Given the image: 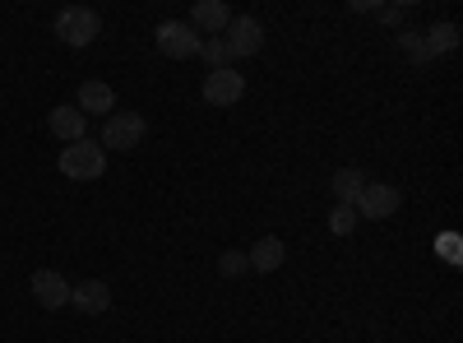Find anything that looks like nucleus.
Masks as SVG:
<instances>
[{"label": "nucleus", "instance_id": "nucleus-1", "mask_svg": "<svg viewBox=\"0 0 463 343\" xmlns=\"http://www.w3.org/2000/svg\"><path fill=\"white\" fill-rule=\"evenodd\" d=\"M61 172L70 176V181H98L102 172H107V148L98 144V139H74V144H65L61 148Z\"/></svg>", "mask_w": 463, "mask_h": 343}, {"label": "nucleus", "instance_id": "nucleus-2", "mask_svg": "<svg viewBox=\"0 0 463 343\" xmlns=\"http://www.w3.org/2000/svg\"><path fill=\"white\" fill-rule=\"evenodd\" d=\"M102 33V19H98V10H89V5H70V10H61L56 14V37L65 47H89L93 37Z\"/></svg>", "mask_w": 463, "mask_h": 343}, {"label": "nucleus", "instance_id": "nucleus-3", "mask_svg": "<svg viewBox=\"0 0 463 343\" xmlns=\"http://www.w3.org/2000/svg\"><path fill=\"white\" fill-rule=\"evenodd\" d=\"M148 135V121L139 117V111H111V117L102 121V148H139V139Z\"/></svg>", "mask_w": 463, "mask_h": 343}, {"label": "nucleus", "instance_id": "nucleus-4", "mask_svg": "<svg viewBox=\"0 0 463 343\" xmlns=\"http://www.w3.org/2000/svg\"><path fill=\"white\" fill-rule=\"evenodd\" d=\"M200 43L204 37L190 28V24H181V19H167V24H158V52L163 56H172V61H190V56H200Z\"/></svg>", "mask_w": 463, "mask_h": 343}, {"label": "nucleus", "instance_id": "nucleus-5", "mask_svg": "<svg viewBox=\"0 0 463 343\" xmlns=\"http://www.w3.org/2000/svg\"><path fill=\"white\" fill-rule=\"evenodd\" d=\"M399 205H403L399 186H384V181H366L362 195L353 200L357 218H390V214H399Z\"/></svg>", "mask_w": 463, "mask_h": 343}, {"label": "nucleus", "instance_id": "nucleus-6", "mask_svg": "<svg viewBox=\"0 0 463 343\" xmlns=\"http://www.w3.org/2000/svg\"><path fill=\"white\" fill-rule=\"evenodd\" d=\"M241 93H246V80L237 70H209L204 74V102H213V107H232V102H241Z\"/></svg>", "mask_w": 463, "mask_h": 343}, {"label": "nucleus", "instance_id": "nucleus-7", "mask_svg": "<svg viewBox=\"0 0 463 343\" xmlns=\"http://www.w3.org/2000/svg\"><path fill=\"white\" fill-rule=\"evenodd\" d=\"M264 47V28H260V19H250V14H232V24H227V52L232 56H255Z\"/></svg>", "mask_w": 463, "mask_h": 343}, {"label": "nucleus", "instance_id": "nucleus-8", "mask_svg": "<svg viewBox=\"0 0 463 343\" xmlns=\"http://www.w3.org/2000/svg\"><path fill=\"white\" fill-rule=\"evenodd\" d=\"M33 297H37V307H47V311L70 307V283H65V274L37 270V274H33Z\"/></svg>", "mask_w": 463, "mask_h": 343}, {"label": "nucleus", "instance_id": "nucleus-9", "mask_svg": "<svg viewBox=\"0 0 463 343\" xmlns=\"http://www.w3.org/2000/svg\"><path fill=\"white\" fill-rule=\"evenodd\" d=\"M70 307L84 311V316H102L111 307V288L102 279H84V283H70Z\"/></svg>", "mask_w": 463, "mask_h": 343}, {"label": "nucleus", "instance_id": "nucleus-10", "mask_svg": "<svg viewBox=\"0 0 463 343\" xmlns=\"http://www.w3.org/2000/svg\"><path fill=\"white\" fill-rule=\"evenodd\" d=\"M47 126H52V135L61 139V144H74V139H89V117L80 107H52V117H47Z\"/></svg>", "mask_w": 463, "mask_h": 343}, {"label": "nucleus", "instance_id": "nucleus-11", "mask_svg": "<svg viewBox=\"0 0 463 343\" xmlns=\"http://www.w3.org/2000/svg\"><path fill=\"white\" fill-rule=\"evenodd\" d=\"M283 260H288V246H283V237H260V242L250 246V255H246V264H250L255 274H274Z\"/></svg>", "mask_w": 463, "mask_h": 343}, {"label": "nucleus", "instance_id": "nucleus-12", "mask_svg": "<svg viewBox=\"0 0 463 343\" xmlns=\"http://www.w3.org/2000/svg\"><path fill=\"white\" fill-rule=\"evenodd\" d=\"M232 24V10L222 5V0H195V10H190V28H204V33H227Z\"/></svg>", "mask_w": 463, "mask_h": 343}, {"label": "nucleus", "instance_id": "nucleus-13", "mask_svg": "<svg viewBox=\"0 0 463 343\" xmlns=\"http://www.w3.org/2000/svg\"><path fill=\"white\" fill-rule=\"evenodd\" d=\"M111 107H116V93H111V84H102V80H89V84H80V111L84 117H111Z\"/></svg>", "mask_w": 463, "mask_h": 343}, {"label": "nucleus", "instance_id": "nucleus-14", "mask_svg": "<svg viewBox=\"0 0 463 343\" xmlns=\"http://www.w3.org/2000/svg\"><path fill=\"white\" fill-rule=\"evenodd\" d=\"M362 186H366V172H357V167H338L329 176V190L338 195V205H353L362 195Z\"/></svg>", "mask_w": 463, "mask_h": 343}, {"label": "nucleus", "instance_id": "nucleus-15", "mask_svg": "<svg viewBox=\"0 0 463 343\" xmlns=\"http://www.w3.org/2000/svg\"><path fill=\"white\" fill-rule=\"evenodd\" d=\"M421 43H427V56H445L458 47V28L454 24H436L431 33H421Z\"/></svg>", "mask_w": 463, "mask_h": 343}, {"label": "nucleus", "instance_id": "nucleus-16", "mask_svg": "<svg viewBox=\"0 0 463 343\" xmlns=\"http://www.w3.org/2000/svg\"><path fill=\"white\" fill-rule=\"evenodd\" d=\"M200 56L209 61V70H227V61H232V52H227L222 37H204V43H200Z\"/></svg>", "mask_w": 463, "mask_h": 343}, {"label": "nucleus", "instance_id": "nucleus-17", "mask_svg": "<svg viewBox=\"0 0 463 343\" xmlns=\"http://www.w3.org/2000/svg\"><path fill=\"white\" fill-rule=\"evenodd\" d=\"M357 223H362V218H357V209H353V205H338V209L329 214V233H334V237H347Z\"/></svg>", "mask_w": 463, "mask_h": 343}, {"label": "nucleus", "instance_id": "nucleus-18", "mask_svg": "<svg viewBox=\"0 0 463 343\" xmlns=\"http://www.w3.org/2000/svg\"><path fill=\"white\" fill-rule=\"evenodd\" d=\"M250 264H246V251H222L218 255V274L222 279H237V274H246Z\"/></svg>", "mask_w": 463, "mask_h": 343}, {"label": "nucleus", "instance_id": "nucleus-19", "mask_svg": "<svg viewBox=\"0 0 463 343\" xmlns=\"http://www.w3.org/2000/svg\"><path fill=\"white\" fill-rule=\"evenodd\" d=\"M399 47H403L408 61H417V65L431 61V56H427V43H421V33H399Z\"/></svg>", "mask_w": 463, "mask_h": 343}, {"label": "nucleus", "instance_id": "nucleus-20", "mask_svg": "<svg viewBox=\"0 0 463 343\" xmlns=\"http://www.w3.org/2000/svg\"><path fill=\"white\" fill-rule=\"evenodd\" d=\"M371 14H375L380 24H403V5H375Z\"/></svg>", "mask_w": 463, "mask_h": 343}]
</instances>
